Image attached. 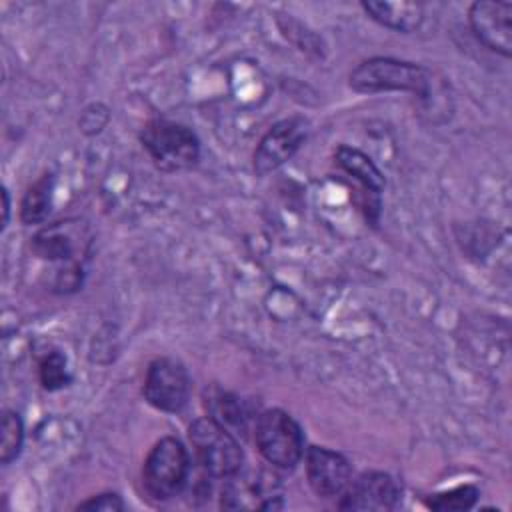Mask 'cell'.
Returning a JSON list of instances; mask_svg holds the SVG:
<instances>
[{
    "instance_id": "6da1fadb",
    "label": "cell",
    "mask_w": 512,
    "mask_h": 512,
    "mask_svg": "<svg viewBox=\"0 0 512 512\" xmlns=\"http://www.w3.org/2000/svg\"><path fill=\"white\" fill-rule=\"evenodd\" d=\"M350 88L360 94L412 92L420 98L430 96V74L414 62L396 58H368L350 72Z\"/></svg>"
},
{
    "instance_id": "7a4b0ae2",
    "label": "cell",
    "mask_w": 512,
    "mask_h": 512,
    "mask_svg": "<svg viewBox=\"0 0 512 512\" xmlns=\"http://www.w3.org/2000/svg\"><path fill=\"white\" fill-rule=\"evenodd\" d=\"M140 144L162 172H180L200 160V140L184 124L156 118L140 130Z\"/></svg>"
},
{
    "instance_id": "3957f363",
    "label": "cell",
    "mask_w": 512,
    "mask_h": 512,
    "mask_svg": "<svg viewBox=\"0 0 512 512\" xmlns=\"http://www.w3.org/2000/svg\"><path fill=\"white\" fill-rule=\"evenodd\" d=\"M190 476V456L184 444L174 436L160 438L148 452L142 466V484L156 502L178 496Z\"/></svg>"
},
{
    "instance_id": "277c9868",
    "label": "cell",
    "mask_w": 512,
    "mask_h": 512,
    "mask_svg": "<svg viewBox=\"0 0 512 512\" xmlns=\"http://www.w3.org/2000/svg\"><path fill=\"white\" fill-rule=\"evenodd\" d=\"M188 438L206 476L226 480L244 466V454L238 440L210 416L194 420L188 428Z\"/></svg>"
},
{
    "instance_id": "5b68a950",
    "label": "cell",
    "mask_w": 512,
    "mask_h": 512,
    "mask_svg": "<svg viewBox=\"0 0 512 512\" xmlns=\"http://www.w3.org/2000/svg\"><path fill=\"white\" fill-rule=\"evenodd\" d=\"M254 442L262 458L282 470H292L304 456L300 424L284 410H264L254 424Z\"/></svg>"
},
{
    "instance_id": "8992f818",
    "label": "cell",
    "mask_w": 512,
    "mask_h": 512,
    "mask_svg": "<svg viewBox=\"0 0 512 512\" xmlns=\"http://www.w3.org/2000/svg\"><path fill=\"white\" fill-rule=\"evenodd\" d=\"M220 506L224 510H278L284 506L280 482L270 472L242 466L224 480Z\"/></svg>"
},
{
    "instance_id": "52a82bcc",
    "label": "cell",
    "mask_w": 512,
    "mask_h": 512,
    "mask_svg": "<svg viewBox=\"0 0 512 512\" xmlns=\"http://www.w3.org/2000/svg\"><path fill=\"white\" fill-rule=\"evenodd\" d=\"M146 402L160 412H180L190 398V376L182 362L156 358L150 362L142 386Z\"/></svg>"
},
{
    "instance_id": "ba28073f",
    "label": "cell",
    "mask_w": 512,
    "mask_h": 512,
    "mask_svg": "<svg viewBox=\"0 0 512 512\" xmlns=\"http://www.w3.org/2000/svg\"><path fill=\"white\" fill-rule=\"evenodd\" d=\"M308 136V120L302 116H290L276 122L258 142L254 150V170L266 176L288 162Z\"/></svg>"
},
{
    "instance_id": "9c48e42d",
    "label": "cell",
    "mask_w": 512,
    "mask_h": 512,
    "mask_svg": "<svg viewBox=\"0 0 512 512\" xmlns=\"http://www.w3.org/2000/svg\"><path fill=\"white\" fill-rule=\"evenodd\" d=\"M400 500L398 482L380 470H368L350 480L342 492L338 508L356 512H386L396 508Z\"/></svg>"
},
{
    "instance_id": "30bf717a",
    "label": "cell",
    "mask_w": 512,
    "mask_h": 512,
    "mask_svg": "<svg viewBox=\"0 0 512 512\" xmlns=\"http://www.w3.org/2000/svg\"><path fill=\"white\" fill-rule=\"evenodd\" d=\"M468 24L488 50L510 56L512 54V2L480 0L468 8Z\"/></svg>"
},
{
    "instance_id": "8fae6325",
    "label": "cell",
    "mask_w": 512,
    "mask_h": 512,
    "mask_svg": "<svg viewBox=\"0 0 512 512\" xmlns=\"http://www.w3.org/2000/svg\"><path fill=\"white\" fill-rule=\"evenodd\" d=\"M90 244L88 228L80 220H66L50 224L38 230L32 238V250L36 256L50 262L80 264V256L86 254Z\"/></svg>"
},
{
    "instance_id": "7c38bea8",
    "label": "cell",
    "mask_w": 512,
    "mask_h": 512,
    "mask_svg": "<svg viewBox=\"0 0 512 512\" xmlns=\"http://www.w3.org/2000/svg\"><path fill=\"white\" fill-rule=\"evenodd\" d=\"M306 478L310 488L320 498H336L352 480L350 462L324 446H310L306 452Z\"/></svg>"
},
{
    "instance_id": "4fadbf2b",
    "label": "cell",
    "mask_w": 512,
    "mask_h": 512,
    "mask_svg": "<svg viewBox=\"0 0 512 512\" xmlns=\"http://www.w3.org/2000/svg\"><path fill=\"white\" fill-rule=\"evenodd\" d=\"M334 162L362 186L366 218L376 224L380 216V194L386 184L378 166L370 160V156L350 146H338L334 152Z\"/></svg>"
},
{
    "instance_id": "5bb4252c",
    "label": "cell",
    "mask_w": 512,
    "mask_h": 512,
    "mask_svg": "<svg viewBox=\"0 0 512 512\" xmlns=\"http://www.w3.org/2000/svg\"><path fill=\"white\" fill-rule=\"evenodd\" d=\"M362 8L374 22L404 34L418 30L424 22V6L420 2L368 0L362 2Z\"/></svg>"
},
{
    "instance_id": "9a60e30c",
    "label": "cell",
    "mask_w": 512,
    "mask_h": 512,
    "mask_svg": "<svg viewBox=\"0 0 512 512\" xmlns=\"http://www.w3.org/2000/svg\"><path fill=\"white\" fill-rule=\"evenodd\" d=\"M52 190H54V174L40 176L20 200V220L22 224H40L48 218L52 206Z\"/></svg>"
},
{
    "instance_id": "2e32d148",
    "label": "cell",
    "mask_w": 512,
    "mask_h": 512,
    "mask_svg": "<svg viewBox=\"0 0 512 512\" xmlns=\"http://www.w3.org/2000/svg\"><path fill=\"white\" fill-rule=\"evenodd\" d=\"M204 404L208 408V414L212 420H216L218 424H222L224 428L232 430H242L246 428V414L242 410L240 400L230 394V392H222L218 388H212L210 392L206 390L204 394Z\"/></svg>"
},
{
    "instance_id": "e0dca14e",
    "label": "cell",
    "mask_w": 512,
    "mask_h": 512,
    "mask_svg": "<svg viewBox=\"0 0 512 512\" xmlns=\"http://www.w3.org/2000/svg\"><path fill=\"white\" fill-rule=\"evenodd\" d=\"M0 430V462L8 466L18 458L24 442V424L20 414L14 410H4Z\"/></svg>"
},
{
    "instance_id": "ac0fdd59",
    "label": "cell",
    "mask_w": 512,
    "mask_h": 512,
    "mask_svg": "<svg viewBox=\"0 0 512 512\" xmlns=\"http://www.w3.org/2000/svg\"><path fill=\"white\" fill-rule=\"evenodd\" d=\"M38 378L44 390L56 392L64 386L70 384V372H68V362L66 356L58 350L48 352L40 364H38Z\"/></svg>"
},
{
    "instance_id": "d6986e66",
    "label": "cell",
    "mask_w": 512,
    "mask_h": 512,
    "mask_svg": "<svg viewBox=\"0 0 512 512\" xmlns=\"http://www.w3.org/2000/svg\"><path fill=\"white\" fill-rule=\"evenodd\" d=\"M478 500V488L464 484L456 486L446 492H438L426 500V506L440 512H456V510H468Z\"/></svg>"
},
{
    "instance_id": "ffe728a7",
    "label": "cell",
    "mask_w": 512,
    "mask_h": 512,
    "mask_svg": "<svg viewBox=\"0 0 512 512\" xmlns=\"http://www.w3.org/2000/svg\"><path fill=\"white\" fill-rule=\"evenodd\" d=\"M76 508L90 510V512H118V510H124L126 504L116 492H102L88 498L86 502H80Z\"/></svg>"
},
{
    "instance_id": "44dd1931",
    "label": "cell",
    "mask_w": 512,
    "mask_h": 512,
    "mask_svg": "<svg viewBox=\"0 0 512 512\" xmlns=\"http://www.w3.org/2000/svg\"><path fill=\"white\" fill-rule=\"evenodd\" d=\"M82 118H84V120H88V118L92 120V122H90L88 126H84L82 130H84L86 134H96V132H100V130L106 126V122H108V110L100 104L98 114L94 116V114H92V106H90V108H86V110L82 112Z\"/></svg>"
},
{
    "instance_id": "7402d4cb",
    "label": "cell",
    "mask_w": 512,
    "mask_h": 512,
    "mask_svg": "<svg viewBox=\"0 0 512 512\" xmlns=\"http://www.w3.org/2000/svg\"><path fill=\"white\" fill-rule=\"evenodd\" d=\"M2 200H4V220H2V226H6L8 216H10V200H8V190L6 188L2 190Z\"/></svg>"
}]
</instances>
